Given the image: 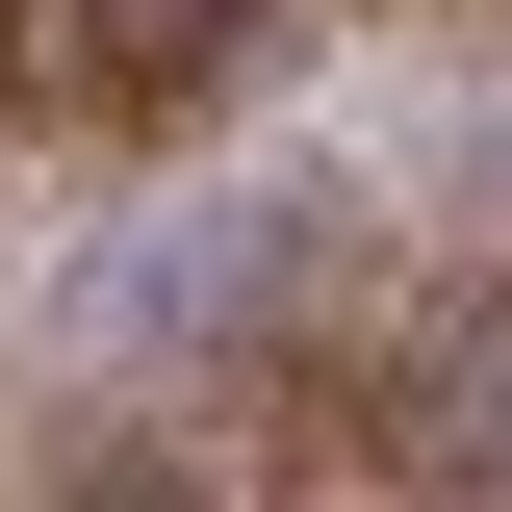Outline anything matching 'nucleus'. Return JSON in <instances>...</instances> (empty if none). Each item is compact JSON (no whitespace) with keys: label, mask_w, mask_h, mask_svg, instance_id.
I'll use <instances>...</instances> for the list:
<instances>
[{"label":"nucleus","mask_w":512,"mask_h":512,"mask_svg":"<svg viewBox=\"0 0 512 512\" xmlns=\"http://www.w3.org/2000/svg\"><path fill=\"white\" fill-rule=\"evenodd\" d=\"M410 436H436V461H512V308H487V333L436 359V410H410Z\"/></svg>","instance_id":"f03ea898"},{"label":"nucleus","mask_w":512,"mask_h":512,"mask_svg":"<svg viewBox=\"0 0 512 512\" xmlns=\"http://www.w3.org/2000/svg\"><path fill=\"white\" fill-rule=\"evenodd\" d=\"M205 26H231V0H26V103H77V128H103V77H180Z\"/></svg>","instance_id":"f257e3e1"}]
</instances>
